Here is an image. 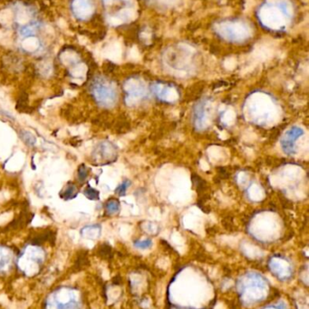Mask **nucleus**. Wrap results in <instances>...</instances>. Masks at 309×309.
<instances>
[{
    "label": "nucleus",
    "mask_w": 309,
    "mask_h": 309,
    "mask_svg": "<svg viewBox=\"0 0 309 309\" xmlns=\"http://www.w3.org/2000/svg\"><path fill=\"white\" fill-rule=\"evenodd\" d=\"M304 131L299 127H292L290 130L286 133L285 137L281 140V146L283 151L286 153V155H293L296 152V146L295 143L297 140L300 137H302Z\"/></svg>",
    "instance_id": "obj_1"
},
{
    "label": "nucleus",
    "mask_w": 309,
    "mask_h": 309,
    "mask_svg": "<svg viewBox=\"0 0 309 309\" xmlns=\"http://www.w3.org/2000/svg\"><path fill=\"white\" fill-rule=\"evenodd\" d=\"M94 95L96 96L97 100L104 104H109L115 101V92L113 89L104 84H97L94 86Z\"/></svg>",
    "instance_id": "obj_2"
},
{
    "label": "nucleus",
    "mask_w": 309,
    "mask_h": 309,
    "mask_svg": "<svg viewBox=\"0 0 309 309\" xmlns=\"http://www.w3.org/2000/svg\"><path fill=\"white\" fill-rule=\"evenodd\" d=\"M191 181H192V185L194 186L197 193L199 195L201 194V201H202L204 197H207L206 195H205V192L208 189L206 181L202 179L201 176L197 174H191Z\"/></svg>",
    "instance_id": "obj_3"
},
{
    "label": "nucleus",
    "mask_w": 309,
    "mask_h": 309,
    "mask_svg": "<svg viewBox=\"0 0 309 309\" xmlns=\"http://www.w3.org/2000/svg\"><path fill=\"white\" fill-rule=\"evenodd\" d=\"M120 210V202L117 199H110L105 203V211L109 214L118 213Z\"/></svg>",
    "instance_id": "obj_4"
},
{
    "label": "nucleus",
    "mask_w": 309,
    "mask_h": 309,
    "mask_svg": "<svg viewBox=\"0 0 309 309\" xmlns=\"http://www.w3.org/2000/svg\"><path fill=\"white\" fill-rule=\"evenodd\" d=\"M98 255L103 258V259H112L113 257V250L112 247L107 244V243H103L99 249H98Z\"/></svg>",
    "instance_id": "obj_5"
},
{
    "label": "nucleus",
    "mask_w": 309,
    "mask_h": 309,
    "mask_svg": "<svg viewBox=\"0 0 309 309\" xmlns=\"http://www.w3.org/2000/svg\"><path fill=\"white\" fill-rule=\"evenodd\" d=\"M77 195V188L75 185L73 184H69L66 189L63 191V193L61 194V197L64 199V200H70V199H73L75 198Z\"/></svg>",
    "instance_id": "obj_6"
},
{
    "label": "nucleus",
    "mask_w": 309,
    "mask_h": 309,
    "mask_svg": "<svg viewBox=\"0 0 309 309\" xmlns=\"http://www.w3.org/2000/svg\"><path fill=\"white\" fill-rule=\"evenodd\" d=\"M87 253L86 252H82V253L78 255L77 259H75V269H78V270H82L85 268V266L87 265Z\"/></svg>",
    "instance_id": "obj_7"
},
{
    "label": "nucleus",
    "mask_w": 309,
    "mask_h": 309,
    "mask_svg": "<svg viewBox=\"0 0 309 309\" xmlns=\"http://www.w3.org/2000/svg\"><path fill=\"white\" fill-rule=\"evenodd\" d=\"M85 196L90 200H98L100 197V194L97 190L88 186L85 190Z\"/></svg>",
    "instance_id": "obj_8"
},
{
    "label": "nucleus",
    "mask_w": 309,
    "mask_h": 309,
    "mask_svg": "<svg viewBox=\"0 0 309 309\" xmlns=\"http://www.w3.org/2000/svg\"><path fill=\"white\" fill-rule=\"evenodd\" d=\"M131 186V182L129 180H124L120 186L116 188V194H118L121 197L125 195L126 190L129 186Z\"/></svg>",
    "instance_id": "obj_9"
},
{
    "label": "nucleus",
    "mask_w": 309,
    "mask_h": 309,
    "mask_svg": "<svg viewBox=\"0 0 309 309\" xmlns=\"http://www.w3.org/2000/svg\"><path fill=\"white\" fill-rule=\"evenodd\" d=\"M204 115V104L201 103L200 105H198L195 108L194 110V118L196 120H201L203 118Z\"/></svg>",
    "instance_id": "obj_10"
},
{
    "label": "nucleus",
    "mask_w": 309,
    "mask_h": 309,
    "mask_svg": "<svg viewBox=\"0 0 309 309\" xmlns=\"http://www.w3.org/2000/svg\"><path fill=\"white\" fill-rule=\"evenodd\" d=\"M153 244V242L151 240H145V241H135L134 242V246L139 248V249H148L151 247Z\"/></svg>",
    "instance_id": "obj_11"
},
{
    "label": "nucleus",
    "mask_w": 309,
    "mask_h": 309,
    "mask_svg": "<svg viewBox=\"0 0 309 309\" xmlns=\"http://www.w3.org/2000/svg\"><path fill=\"white\" fill-rule=\"evenodd\" d=\"M22 139L25 141V143L28 144L29 146H33L34 143H35V140H34V137L31 135L30 133H29V132H23Z\"/></svg>",
    "instance_id": "obj_12"
},
{
    "label": "nucleus",
    "mask_w": 309,
    "mask_h": 309,
    "mask_svg": "<svg viewBox=\"0 0 309 309\" xmlns=\"http://www.w3.org/2000/svg\"><path fill=\"white\" fill-rule=\"evenodd\" d=\"M87 175H88V170L86 169L85 165H82V166H80L79 169H78V178L83 182V181H85L86 179Z\"/></svg>",
    "instance_id": "obj_13"
}]
</instances>
